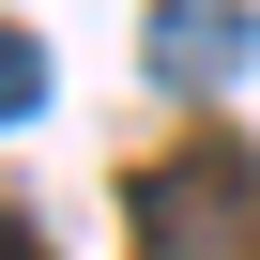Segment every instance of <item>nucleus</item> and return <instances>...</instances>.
Returning a JSON list of instances; mask_svg holds the SVG:
<instances>
[{
	"mask_svg": "<svg viewBox=\"0 0 260 260\" xmlns=\"http://www.w3.org/2000/svg\"><path fill=\"white\" fill-rule=\"evenodd\" d=\"M31 107H46V46L0 16V122H31Z\"/></svg>",
	"mask_w": 260,
	"mask_h": 260,
	"instance_id": "obj_3",
	"label": "nucleus"
},
{
	"mask_svg": "<svg viewBox=\"0 0 260 260\" xmlns=\"http://www.w3.org/2000/svg\"><path fill=\"white\" fill-rule=\"evenodd\" d=\"M138 260H260V153L184 138L169 169H138Z\"/></svg>",
	"mask_w": 260,
	"mask_h": 260,
	"instance_id": "obj_1",
	"label": "nucleus"
},
{
	"mask_svg": "<svg viewBox=\"0 0 260 260\" xmlns=\"http://www.w3.org/2000/svg\"><path fill=\"white\" fill-rule=\"evenodd\" d=\"M138 61H153L169 92H230V77L260 61V16H245V0H153V31H138Z\"/></svg>",
	"mask_w": 260,
	"mask_h": 260,
	"instance_id": "obj_2",
	"label": "nucleus"
},
{
	"mask_svg": "<svg viewBox=\"0 0 260 260\" xmlns=\"http://www.w3.org/2000/svg\"><path fill=\"white\" fill-rule=\"evenodd\" d=\"M0 260H46V230H31V214H0Z\"/></svg>",
	"mask_w": 260,
	"mask_h": 260,
	"instance_id": "obj_4",
	"label": "nucleus"
}]
</instances>
